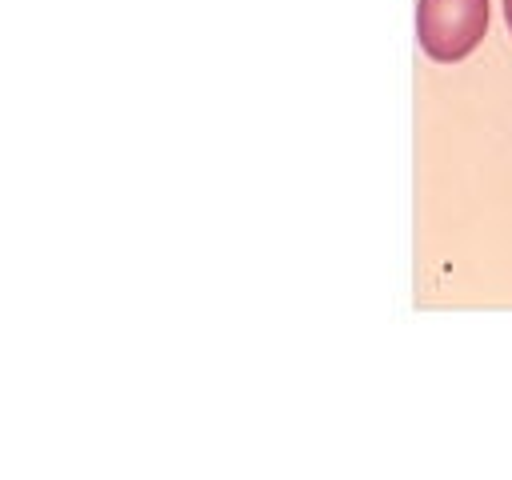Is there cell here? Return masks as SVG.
Returning a JSON list of instances; mask_svg holds the SVG:
<instances>
[{
    "label": "cell",
    "instance_id": "1",
    "mask_svg": "<svg viewBox=\"0 0 512 480\" xmlns=\"http://www.w3.org/2000/svg\"><path fill=\"white\" fill-rule=\"evenodd\" d=\"M492 0H416V40L428 60L456 64L488 36Z\"/></svg>",
    "mask_w": 512,
    "mask_h": 480
},
{
    "label": "cell",
    "instance_id": "2",
    "mask_svg": "<svg viewBox=\"0 0 512 480\" xmlns=\"http://www.w3.org/2000/svg\"><path fill=\"white\" fill-rule=\"evenodd\" d=\"M504 20H508V32H512V0H504Z\"/></svg>",
    "mask_w": 512,
    "mask_h": 480
}]
</instances>
